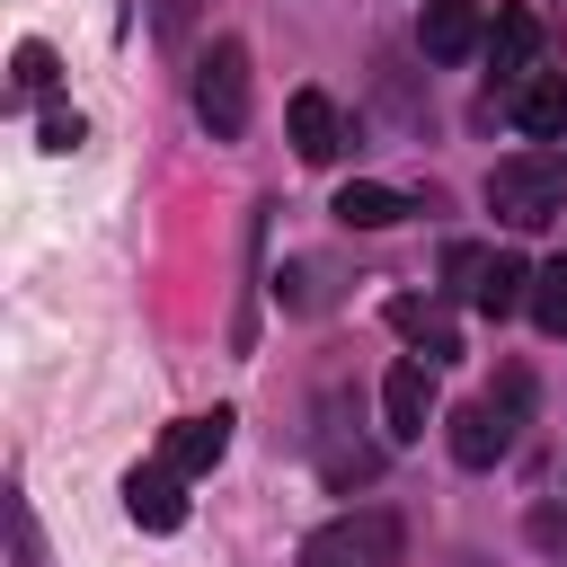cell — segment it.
<instances>
[{
  "label": "cell",
  "mask_w": 567,
  "mask_h": 567,
  "mask_svg": "<svg viewBox=\"0 0 567 567\" xmlns=\"http://www.w3.org/2000/svg\"><path fill=\"white\" fill-rule=\"evenodd\" d=\"M284 124H292V151H301L310 168H328V159L346 151V115H337V97H328V89H292Z\"/></svg>",
  "instance_id": "277c9868"
},
{
  "label": "cell",
  "mask_w": 567,
  "mask_h": 567,
  "mask_svg": "<svg viewBox=\"0 0 567 567\" xmlns=\"http://www.w3.org/2000/svg\"><path fill=\"white\" fill-rule=\"evenodd\" d=\"M470 301H478L487 319L523 310V301H532V266H523V257H487V266H478V284H470Z\"/></svg>",
  "instance_id": "30bf717a"
},
{
  "label": "cell",
  "mask_w": 567,
  "mask_h": 567,
  "mask_svg": "<svg viewBox=\"0 0 567 567\" xmlns=\"http://www.w3.org/2000/svg\"><path fill=\"white\" fill-rule=\"evenodd\" d=\"M532 53H540V18H532V9H505V18L487 27V62L514 80V71H532Z\"/></svg>",
  "instance_id": "7c38bea8"
},
{
  "label": "cell",
  "mask_w": 567,
  "mask_h": 567,
  "mask_svg": "<svg viewBox=\"0 0 567 567\" xmlns=\"http://www.w3.org/2000/svg\"><path fill=\"white\" fill-rule=\"evenodd\" d=\"M195 9H204V0H159L151 18H159V35H186V27H195Z\"/></svg>",
  "instance_id": "ac0fdd59"
},
{
  "label": "cell",
  "mask_w": 567,
  "mask_h": 567,
  "mask_svg": "<svg viewBox=\"0 0 567 567\" xmlns=\"http://www.w3.org/2000/svg\"><path fill=\"white\" fill-rule=\"evenodd\" d=\"M514 124H523L532 142H558V133H567V80H523V89H514Z\"/></svg>",
  "instance_id": "8fae6325"
},
{
  "label": "cell",
  "mask_w": 567,
  "mask_h": 567,
  "mask_svg": "<svg viewBox=\"0 0 567 567\" xmlns=\"http://www.w3.org/2000/svg\"><path fill=\"white\" fill-rule=\"evenodd\" d=\"M381 416H390V434L399 443H416L425 434V416H434V381H425V363L408 354V363H390V381H381Z\"/></svg>",
  "instance_id": "52a82bcc"
},
{
  "label": "cell",
  "mask_w": 567,
  "mask_h": 567,
  "mask_svg": "<svg viewBox=\"0 0 567 567\" xmlns=\"http://www.w3.org/2000/svg\"><path fill=\"white\" fill-rule=\"evenodd\" d=\"M35 142H44L53 159H71V151L89 142V124H80V106H44V124H35Z\"/></svg>",
  "instance_id": "2e32d148"
},
{
  "label": "cell",
  "mask_w": 567,
  "mask_h": 567,
  "mask_svg": "<svg viewBox=\"0 0 567 567\" xmlns=\"http://www.w3.org/2000/svg\"><path fill=\"white\" fill-rule=\"evenodd\" d=\"M487 213H505L514 230H540L567 213V151H514L487 168Z\"/></svg>",
  "instance_id": "6da1fadb"
},
{
  "label": "cell",
  "mask_w": 567,
  "mask_h": 567,
  "mask_svg": "<svg viewBox=\"0 0 567 567\" xmlns=\"http://www.w3.org/2000/svg\"><path fill=\"white\" fill-rule=\"evenodd\" d=\"M416 44H425L434 62H461V53H478V44H487V18H478V0H425V18H416Z\"/></svg>",
  "instance_id": "8992f818"
},
{
  "label": "cell",
  "mask_w": 567,
  "mask_h": 567,
  "mask_svg": "<svg viewBox=\"0 0 567 567\" xmlns=\"http://www.w3.org/2000/svg\"><path fill=\"white\" fill-rule=\"evenodd\" d=\"M18 97H35V89H53V44H18Z\"/></svg>",
  "instance_id": "e0dca14e"
},
{
  "label": "cell",
  "mask_w": 567,
  "mask_h": 567,
  "mask_svg": "<svg viewBox=\"0 0 567 567\" xmlns=\"http://www.w3.org/2000/svg\"><path fill=\"white\" fill-rule=\"evenodd\" d=\"M195 115H204L213 142H239V133H248V44L221 35V44L195 62Z\"/></svg>",
  "instance_id": "3957f363"
},
{
  "label": "cell",
  "mask_w": 567,
  "mask_h": 567,
  "mask_svg": "<svg viewBox=\"0 0 567 567\" xmlns=\"http://www.w3.org/2000/svg\"><path fill=\"white\" fill-rule=\"evenodd\" d=\"M408 213H416V204H408L399 186H346V195H337V221H346V230H390V221H408Z\"/></svg>",
  "instance_id": "4fadbf2b"
},
{
  "label": "cell",
  "mask_w": 567,
  "mask_h": 567,
  "mask_svg": "<svg viewBox=\"0 0 567 567\" xmlns=\"http://www.w3.org/2000/svg\"><path fill=\"white\" fill-rule=\"evenodd\" d=\"M399 558H408V523L390 505H354L301 540V567H399Z\"/></svg>",
  "instance_id": "7a4b0ae2"
},
{
  "label": "cell",
  "mask_w": 567,
  "mask_h": 567,
  "mask_svg": "<svg viewBox=\"0 0 567 567\" xmlns=\"http://www.w3.org/2000/svg\"><path fill=\"white\" fill-rule=\"evenodd\" d=\"M9 532H18V567H44V558H35V523H27V505H9Z\"/></svg>",
  "instance_id": "d6986e66"
},
{
  "label": "cell",
  "mask_w": 567,
  "mask_h": 567,
  "mask_svg": "<svg viewBox=\"0 0 567 567\" xmlns=\"http://www.w3.org/2000/svg\"><path fill=\"white\" fill-rule=\"evenodd\" d=\"M505 443H514V408H496V399H470V408H452V461H461V470H487V461H505Z\"/></svg>",
  "instance_id": "5b68a950"
},
{
  "label": "cell",
  "mask_w": 567,
  "mask_h": 567,
  "mask_svg": "<svg viewBox=\"0 0 567 567\" xmlns=\"http://www.w3.org/2000/svg\"><path fill=\"white\" fill-rule=\"evenodd\" d=\"M124 514H133L142 532H177V523H186V478H177V470H133V478H124Z\"/></svg>",
  "instance_id": "ba28073f"
},
{
  "label": "cell",
  "mask_w": 567,
  "mask_h": 567,
  "mask_svg": "<svg viewBox=\"0 0 567 567\" xmlns=\"http://www.w3.org/2000/svg\"><path fill=\"white\" fill-rule=\"evenodd\" d=\"M532 319H540V328H549V337H567V257H558V266H540V275H532Z\"/></svg>",
  "instance_id": "9a60e30c"
},
{
  "label": "cell",
  "mask_w": 567,
  "mask_h": 567,
  "mask_svg": "<svg viewBox=\"0 0 567 567\" xmlns=\"http://www.w3.org/2000/svg\"><path fill=\"white\" fill-rule=\"evenodd\" d=\"M390 328H399V337H416V346H425V363L461 354V346H452V328H443V319H434L425 301H390Z\"/></svg>",
  "instance_id": "5bb4252c"
},
{
  "label": "cell",
  "mask_w": 567,
  "mask_h": 567,
  "mask_svg": "<svg viewBox=\"0 0 567 567\" xmlns=\"http://www.w3.org/2000/svg\"><path fill=\"white\" fill-rule=\"evenodd\" d=\"M221 443H230V416H221V408H213V416H186V425H168V443H159V470L195 478V470H213V461H221Z\"/></svg>",
  "instance_id": "9c48e42d"
}]
</instances>
